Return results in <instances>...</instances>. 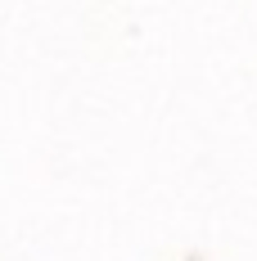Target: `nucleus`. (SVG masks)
<instances>
[]
</instances>
